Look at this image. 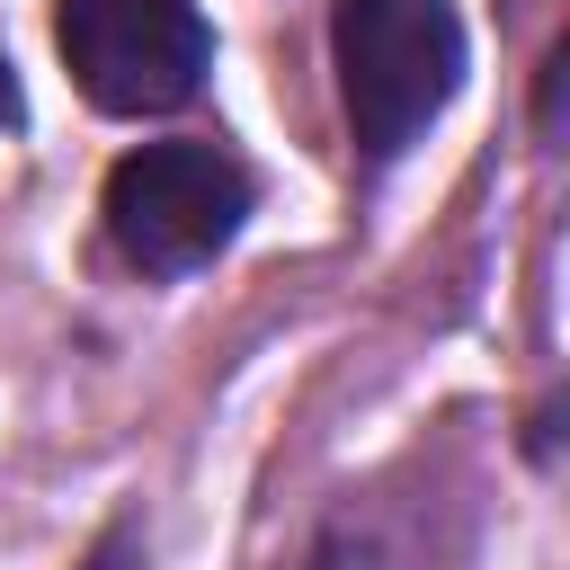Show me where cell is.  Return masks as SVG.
I'll return each instance as SVG.
<instances>
[{
    "label": "cell",
    "mask_w": 570,
    "mask_h": 570,
    "mask_svg": "<svg viewBox=\"0 0 570 570\" xmlns=\"http://www.w3.org/2000/svg\"><path fill=\"white\" fill-rule=\"evenodd\" d=\"M347 134L365 160H401L445 98L463 89V18L454 0H338L330 18Z\"/></svg>",
    "instance_id": "1"
},
{
    "label": "cell",
    "mask_w": 570,
    "mask_h": 570,
    "mask_svg": "<svg viewBox=\"0 0 570 570\" xmlns=\"http://www.w3.org/2000/svg\"><path fill=\"white\" fill-rule=\"evenodd\" d=\"M249 196L258 187L223 142H142L107 169V240L151 276H187L232 249Z\"/></svg>",
    "instance_id": "2"
},
{
    "label": "cell",
    "mask_w": 570,
    "mask_h": 570,
    "mask_svg": "<svg viewBox=\"0 0 570 570\" xmlns=\"http://www.w3.org/2000/svg\"><path fill=\"white\" fill-rule=\"evenodd\" d=\"M9 125H18V71L0 62V134H9Z\"/></svg>",
    "instance_id": "5"
},
{
    "label": "cell",
    "mask_w": 570,
    "mask_h": 570,
    "mask_svg": "<svg viewBox=\"0 0 570 570\" xmlns=\"http://www.w3.org/2000/svg\"><path fill=\"white\" fill-rule=\"evenodd\" d=\"M53 45L107 116H169L214 71V27L196 0H62Z\"/></svg>",
    "instance_id": "3"
},
{
    "label": "cell",
    "mask_w": 570,
    "mask_h": 570,
    "mask_svg": "<svg viewBox=\"0 0 570 570\" xmlns=\"http://www.w3.org/2000/svg\"><path fill=\"white\" fill-rule=\"evenodd\" d=\"M80 570H142V525H107V534L80 552Z\"/></svg>",
    "instance_id": "4"
}]
</instances>
